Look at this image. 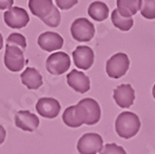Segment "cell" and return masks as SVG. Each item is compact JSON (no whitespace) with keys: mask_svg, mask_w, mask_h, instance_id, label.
<instances>
[{"mask_svg":"<svg viewBox=\"0 0 155 154\" xmlns=\"http://www.w3.org/2000/svg\"><path fill=\"white\" fill-rule=\"evenodd\" d=\"M5 65L11 72H20L25 65L24 51L18 46H5Z\"/></svg>","mask_w":155,"mask_h":154,"instance_id":"8992f818","label":"cell"},{"mask_svg":"<svg viewBox=\"0 0 155 154\" xmlns=\"http://www.w3.org/2000/svg\"><path fill=\"white\" fill-rule=\"evenodd\" d=\"M141 15L147 20H154L155 18V0H142L141 9H140Z\"/></svg>","mask_w":155,"mask_h":154,"instance_id":"44dd1931","label":"cell"},{"mask_svg":"<svg viewBox=\"0 0 155 154\" xmlns=\"http://www.w3.org/2000/svg\"><path fill=\"white\" fill-rule=\"evenodd\" d=\"M14 0H0V10H8L12 8Z\"/></svg>","mask_w":155,"mask_h":154,"instance_id":"484cf974","label":"cell"},{"mask_svg":"<svg viewBox=\"0 0 155 154\" xmlns=\"http://www.w3.org/2000/svg\"><path fill=\"white\" fill-rule=\"evenodd\" d=\"M28 8L34 15L42 20L49 15L52 11L53 1L52 0H29Z\"/></svg>","mask_w":155,"mask_h":154,"instance_id":"e0dca14e","label":"cell"},{"mask_svg":"<svg viewBox=\"0 0 155 154\" xmlns=\"http://www.w3.org/2000/svg\"><path fill=\"white\" fill-rule=\"evenodd\" d=\"M100 154H127L123 146H117L116 143H107L103 146Z\"/></svg>","mask_w":155,"mask_h":154,"instance_id":"cb8c5ba5","label":"cell"},{"mask_svg":"<svg viewBox=\"0 0 155 154\" xmlns=\"http://www.w3.org/2000/svg\"><path fill=\"white\" fill-rule=\"evenodd\" d=\"M142 0H117V11L125 18H131L141 9Z\"/></svg>","mask_w":155,"mask_h":154,"instance_id":"ac0fdd59","label":"cell"},{"mask_svg":"<svg viewBox=\"0 0 155 154\" xmlns=\"http://www.w3.org/2000/svg\"><path fill=\"white\" fill-rule=\"evenodd\" d=\"M141 123L137 114L132 112H123L116 118L115 130L120 138L130 139L139 132Z\"/></svg>","mask_w":155,"mask_h":154,"instance_id":"6da1fadb","label":"cell"},{"mask_svg":"<svg viewBox=\"0 0 155 154\" xmlns=\"http://www.w3.org/2000/svg\"><path fill=\"white\" fill-rule=\"evenodd\" d=\"M5 139V130L2 126L0 125V144H2Z\"/></svg>","mask_w":155,"mask_h":154,"instance_id":"4316f807","label":"cell"},{"mask_svg":"<svg viewBox=\"0 0 155 154\" xmlns=\"http://www.w3.org/2000/svg\"><path fill=\"white\" fill-rule=\"evenodd\" d=\"M5 23L11 28H23L29 22L28 13L20 7H12L3 14Z\"/></svg>","mask_w":155,"mask_h":154,"instance_id":"52a82bcc","label":"cell"},{"mask_svg":"<svg viewBox=\"0 0 155 154\" xmlns=\"http://www.w3.org/2000/svg\"><path fill=\"white\" fill-rule=\"evenodd\" d=\"M73 61L79 69H89L94 62L93 50L88 46H78L73 51Z\"/></svg>","mask_w":155,"mask_h":154,"instance_id":"9c48e42d","label":"cell"},{"mask_svg":"<svg viewBox=\"0 0 155 154\" xmlns=\"http://www.w3.org/2000/svg\"><path fill=\"white\" fill-rule=\"evenodd\" d=\"M112 23L115 27H117L120 31L127 32L131 29V27L134 26V18H125V16L120 15L116 9L112 12Z\"/></svg>","mask_w":155,"mask_h":154,"instance_id":"ffe728a7","label":"cell"},{"mask_svg":"<svg viewBox=\"0 0 155 154\" xmlns=\"http://www.w3.org/2000/svg\"><path fill=\"white\" fill-rule=\"evenodd\" d=\"M152 95H153V97H154V99H155V85L153 86V89H152Z\"/></svg>","mask_w":155,"mask_h":154,"instance_id":"f1b7e54d","label":"cell"},{"mask_svg":"<svg viewBox=\"0 0 155 154\" xmlns=\"http://www.w3.org/2000/svg\"><path fill=\"white\" fill-rule=\"evenodd\" d=\"M103 148V139L100 135L88 132L80 137L77 142V151L79 154H97Z\"/></svg>","mask_w":155,"mask_h":154,"instance_id":"277c9868","label":"cell"},{"mask_svg":"<svg viewBox=\"0 0 155 154\" xmlns=\"http://www.w3.org/2000/svg\"><path fill=\"white\" fill-rule=\"evenodd\" d=\"M7 45H10V46H18L24 51L26 49V46H27V42H26V38L22 34L12 33V34H10V36L7 38Z\"/></svg>","mask_w":155,"mask_h":154,"instance_id":"603a6c76","label":"cell"},{"mask_svg":"<svg viewBox=\"0 0 155 154\" xmlns=\"http://www.w3.org/2000/svg\"><path fill=\"white\" fill-rule=\"evenodd\" d=\"M2 47H3V38H2V35L0 34V50L2 49Z\"/></svg>","mask_w":155,"mask_h":154,"instance_id":"83f0119b","label":"cell"},{"mask_svg":"<svg viewBox=\"0 0 155 154\" xmlns=\"http://www.w3.org/2000/svg\"><path fill=\"white\" fill-rule=\"evenodd\" d=\"M14 121L18 128L29 132L36 130L39 126V118L36 114H33L29 111H18L15 114Z\"/></svg>","mask_w":155,"mask_h":154,"instance_id":"5bb4252c","label":"cell"},{"mask_svg":"<svg viewBox=\"0 0 155 154\" xmlns=\"http://www.w3.org/2000/svg\"><path fill=\"white\" fill-rule=\"evenodd\" d=\"M21 80L24 86L31 90L40 88L44 84L41 74L34 67H27L21 74Z\"/></svg>","mask_w":155,"mask_h":154,"instance_id":"2e32d148","label":"cell"},{"mask_svg":"<svg viewBox=\"0 0 155 154\" xmlns=\"http://www.w3.org/2000/svg\"><path fill=\"white\" fill-rule=\"evenodd\" d=\"M109 7L102 1H94L90 3L88 8V14L91 18H93L97 22H102L106 20L109 16Z\"/></svg>","mask_w":155,"mask_h":154,"instance_id":"d6986e66","label":"cell"},{"mask_svg":"<svg viewBox=\"0 0 155 154\" xmlns=\"http://www.w3.org/2000/svg\"><path fill=\"white\" fill-rule=\"evenodd\" d=\"M129 58L126 53H124V52L115 53L106 62V74L111 78L118 79L126 74L128 69H129Z\"/></svg>","mask_w":155,"mask_h":154,"instance_id":"7a4b0ae2","label":"cell"},{"mask_svg":"<svg viewBox=\"0 0 155 154\" xmlns=\"http://www.w3.org/2000/svg\"><path fill=\"white\" fill-rule=\"evenodd\" d=\"M67 85L75 90L76 92L86 93L90 89V79L89 77L81 71L72 69L67 74Z\"/></svg>","mask_w":155,"mask_h":154,"instance_id":"8fae6325","label":"cell"},{"mask_svg":"<svg viewBox=\"0 0 155 154\" xmlns=\"http://www.w3.org/2000/svg\"><path fill=\"white\" fill-rule=\"evenodd\" d=\"M55 2L61 10H70L75 5H77L78 0H55Z\"/></svg>","mask_w":155,"mask_h":154,"instance_id":"d4e9b609","label":"cell"},{"mask_svg":"<svg viewBox=\"0 0 155 154\" xmlns=\"http://www.w3.org/2000/svg\"><path fill=\"white\" fill-rule=\"evenodd\" d=\"M42 22H44L46 25H48L49 27H58L61 23V13L58 10V8L55 5H53L52 11L50 12V14L48 16H46L45 18H42Z\"/></svg>","mask_w":155,"mask_h":154,"instance_id":"7402d4cb","label":"cell"},{"mask_svg":"<svg viewBox=\"0 0 155 154\" xmlns=\"http://www.w3.org/2000/svg\"><path fill=\"white\" fill-rule=\"evenodd\" d=\"M36 111L42 117L55 118L60 114L61 104L53 98H40L36 103Z\"/></svg>","mask_w":155,"mask_h":154,"instance_id":"30bf717a","label":"cell"},{"mask_svg":"<svg viewBox=\"0 0 155 154\" xmlns=\"http://www.w3.org/2000/svg\"><path fill=\"white\" fill-rule=\"evenodd\" d=\"M113 98L120 108H130L134 102V90L129 84H123L114 89Z\"/></svg>","mask_w":155,"mask_h":154,"instance_id":"7c38bea8","label":"cell"},{"mask_svg":"<svg viewBox=\"0 0 155 154\" xmlns=\"http://www.w3.org/2000/svg\"><path fill=\"white\" fill-rule=\"evenodd\" d=\"M47 71L52 75H62L71 67V58L65 52L50 54L46 62Z\"/></svg>","mask_w":155,"mask_h":154,"instance_id":"5b68a950","label":"cell"},{"mask_svg":"<svg viewBox=\"0 0 155 154\" xmlns=\"http://www.w3.org/2000/svg\"><path fill=\"white\" fill-rule=\"evenodd\" d=\"M71 34L75 40L79 41V42H87L94 37L96 29H94V25L88 18H76L72 23Z\"/></svg>","mask_w":155,"mask_h":154,"instance_id":"3957f363","label":"cell"},{"mask_svg":"<svg viewBox=\"0 0 155 154\" xmlns=\"http://www.w3.org/2000/svg\"><path fill=\"white\" fill-rule=\"evenodd\" d=\"M85 117L86 125H94L101 118V108L94 99L86 98L77 103Z\"/></svg>","mask_w":155,"mask_h":154,"instance_id":"ba28073f","label":"cell"},{"mask_svg":"<svg viewBox=\"0 0 155 154\" xmlns=\"http://www.w3.org/2000/svg\"><path fill=\"white\" fill-rule=\"evenodd\" d=\"M38 45L45 51L53 52L62 48L64 45V39L58 33L45 32L38 37Z\"/></svg>","mask_w":155,"mask_h":154,"instance_id":"4fadbf2b","label":"cell"},{"mask_svg":"<svg viewBox=\"0 0 155 154\" xmlns=\"http://www.w3.org/2000/svg\"><path fill=\"white\" fill-rule=\"evenodd\" d=\"M62 118L65 125L72 127V128H78L83 124H85V117H84L78 104L65 109Z\"/></svg>","mask_w":155,"mask_h":154,"instance_id":"9a60e30c","label":"cell"}]
</instances>
